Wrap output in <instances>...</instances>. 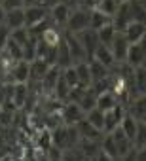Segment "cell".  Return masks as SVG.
<instances>
[{"instance_id": "603a6c76", "label": "cell", "mask_w": 146, "mask_h": 161, "mask_svg": "<svg viewBox=\"0 0 146 161\" xmlns=\"http://www.w3.org/2000/svg\"><path fill=\"white\" fill-rule=\"evenodd\" d=\"M137 127H138V121L131 116V114H123V118H121V121H120V129L123 131V135L133 142V138H135V133H137Z\"/></svg>"}, {"instance_id": "7402d4cb", "label": "cell", "mask_w": 146, "mask_h": 161, "mask_svg": "<svg viewBox=\"0 0 146 161\" xmlns=\"http://www.w3.org/2000/svg\"><path fill=\"white\" fill-rule=\"evenodd\" d=\"M27 99H29V86L27 84H14V95H12L14 106L17 110H21Z\"/></svg>"}, {"instance_id": "d590c367", "label": "cell", "mask_w": 146, "mask_h": 161, "mask_svg": "<svg viewBox=\"0 0 146 161\" xmlns=\"http://www.w3.org/2000/svg\"><path fill=\"white\" fill-rule=\"evenodd\" d=\"M10 40H12V42H15L17 46H25V44L31 40V36H29L27 29H25V27H21V29L10 31Z\"/></svg>"}, {"instance_id": "f6af8a7d", "label": "cell", "mask_w": 146, "mask_h": 161, "mask_svg": "<svg viewBox=\"0 0 146 161\" xmlns=\"http://www.w3.org/2000/svg\"><path fill=\"white\" fill-rule=\"evenodd\" d=\"M4 19H6V10H4L2 6H0V25L4 23Z\"/></svg>"}, {"instance_id": "ee69618b", "label": "cell", "mask_w": 146, "mask_h": 161, "mask_svg": "<svg viewBox=\"0 0 146 161\" xmlns=\"http://www.w3.org/2000/svg\"><path fill=\"white\" fill-rule=\"evenodd\" d=\"M0 161H17L12 153H6V155H2V157H0Z\"/></svg>"}, {"instance_id": "e575fe53", "label": "cell", "mask_w": 146, "mask_h": 161, "mask_svg": "<svg viewBox=\"0 0 146 161\" xmlns=\"http://www.w3.org/2000/svg\"><path fill=\"white\" fill-rule=\"evenodd\" d=\"M61 76H63V80L66 82L68 87H76V86H80L78 76H76V70H74V64L68 66V68H63V70H61Z\"/></svg>"}, {"instance_id": "cb8c5ba5", "label": "cell", "mask_w": 146, "mask_h": 161, "mask_svg": "<svg viewBox=\"0 0 146 161\" xmlns=\"http://www.w3.org/2000/svg\"><path fill=\"white\" fill-rule=\"evenodd\" d=\"M99 146H101V152H103L104 155H108V157H112V159H118V157H120V155H118L116 142H114V138H112L110 133L103 135V138L99 140Z\"/></svg>"}, {"instance_id": "277c9868", "label": "cell", "mask_w": 146, "mask_h": 161, "mask_svg": "<svg viewBox=\"0 0 146 161\" xmlns=\"http://www.w3.org/2000/svg\"><path fill=\"white\" fill-rule=\"evenodd\" d=\"M86 116V112L76 104V103H63L61 106V119L65 125H76L78 121H82Z\"/></svg>"}, {"instance_id": "5b68a950", "label": "cell", "mask_w": 146, "mask_h": 161, "mask_svg": "<svg viewBox=\"0 0 146 161\" xmlns=\"http://www.w3.org/2000/svg\"><path fill=\"white\" fill-rule=\"evenodd\" d=\"M76 38H78V42L82 44V47H84V51H86L87 59H91V57H93V53H95V49H97V46H99L97 32H95V31H91V29H86V31L78 32V34H76Z\"/></svg>"}, {"instance_id": "ffe728a7", "label": "cell", "mask_w": 146, "mask_h": 161, "mask_svg": "<svg viewBox=\"0 0 146 161\" xmlns=\"http://www.w3.org/2000/svg\"><path fill=\"white\" fill-rule=\"evenodd\" d=\"M74 63H72V57H70V51H68V47H66V44H65V40H61L59 42V46H57V59H55V66L57 68H68V66H72Z\"/></svg>"}, {"instance_id": "e0dca14e", "label": "cell", "mask_w": 146, "mask_h": 161, "mask_svg": "<svg viewBox=\"0 0 146 161\" xmlns=\"http://www.w3.org/2000/svg\"><path fill=\"white\" fill-rule=\"evenodd\" d=\"M4 25H6L10 31H15V29L25 27V12H23V8H21V10H10V12H6Z\"/></svg>"}, {"instance_id": "ab89813d", "label": "cell", "mask_w": 146, "mask_h": 161, "mask_svg": "<svg viewBox=\"0 0 146 161\" xmlns=\"http://www.w3.org/2000/svg\"><path fill=\"white\" fill-rule=\"evenodd\" d=\"M99 2H101V0H82V6L87 8V10H95L99 6Z\"/></svg>"}, {"instance_id": "7c38bea8", "label": "cell", "mask_w": 146, "mask_h": 161, "mask_svg": "<svg viewBox=\"0 0 146 161\" xmlns=\"http://www.w3.org/2000/svg\"><path fill=\"white\" fill-rule=\"evenodd\" d=\"M125 112L127 114H131L137 121H144V118H146V108H144V95H137V97H133L129 103H127V106H125Z\"/></svg>"}, {"instance_id": "9c48e42d", "label": "cell", "mask_w": 146, "mask_h": 161, "mask_svg": "<svg viewBox=\"0 0 146 161\" xmlns=\"http://www.w3.org/2000/svg\"><path fill=\"white\" fill-rule=\"evenodd\" d=\"M70 10H72V8H70L68 4L59 2L57 6H53V8L48 12V15H49L51 23L63 31V29H65V23H66V19H68V15H70Z\"/></svg>"}, {"instance_id": "ba28073f", "label": "cell", "mask_w": 146, "mask_h": 161, "mask_svg": "<svg viewBox=\"0 0 146 161\" xmlns=\"http://www.w3.org/2000/svg\"><path fill=\"white\" fill-rule=\"evenodd\" d=\"M123 114H125V108L121 104H116L114 108L104 112V129H103V133L106 135V133H112L116 127H120V121H121Z\"/></svg>"}, {"instance_id": "ac0fdd59", "label": "cell", "mask_w": 146, "mask_h": 161, "mask_svg": "<svg viewBox=\"0 0 146 161\" xmlns=\"http://www.w3.org/2000/svg\"><path fill=\"white\" fill-rule=\"evenodd\" d=\"M91 59H95V61H99L103 66H106V68H114V64H116V61H114V55H112V51L106 47V46H97V49H95V53H93V57Z\"/></svg>"}, {"instance_id": "4dcf8cb0", "label": "cell", "mask_w": 146, "mask_h": 161, "mask_svg": "<svg viewBox=\"0 0 146 161\" xmlns=\"http://www.w3.org/2000/svg\"><path fill=\"white\" fill-rule=\"evenodd\" d=\"M89 89H91V93H93L95 97H99V95L110 91V89H112V76H106V78L99 80V82H93V84L89 86Z\"/></svg>"}, {"instance_id": "836d02e7", "label": "cell", "mask_w": 146, "mask_h": 161, "mask_svg": "<svg viewBox=\"0 0 146 161\" xmlns=\"http://www.w3.org/2000/svg\"><path fill=\"white\" fill-rule=\"evenodd\" d=\"M118 2H116V0H101V2H99V6L95 8V10H99L101 14H104L106 17H114V14L118 12Z\"/></svg>"}, {"instance_id": "f546056e", "label": "cell", "mask_w": 146, "mask_h": 161, "mask_svg": "<svg viewBox=\"0 0 146 161\" xmlns=\"http://www.w3.org/2000/svg\"><path fill=\"white\" fill-rule=\"evenodd\" d=\"M68 91H70V87L66 86V82L63 80V76H59L57 84H55V87H53V91H51V97H53V99H57V101H61V103H66Z\"/></svg>"}, {"instance_id": "8fae6325", "label": "cell", "mask_w": 146, "mask_h": 161, "mask_svg": "<svg viewBox=\"0 0 146 161\" xmlns=\"http://www.w3.org/2000/svg\"><path fill=\"white\" fill-rule=\"evenodd\" d=\"M23 12H25V29H29L48 17V10L44 6H25Z\"/></svg>"}, {"instance_id": "83f0119b", "label": "cell", "mask_w": 146, "mask_h": 161, "mask_svg": "<svg viewBox=\"0 0 146 161\" xmlns=\"http://www.w3.org/2000/svg\"><path fill=\"white\" fill-rule=\"evenodd\" d=\"M74 70H76V76H78L80 86L89 87V86H91V76H89V66H87V61L76 63V64H74Z\"/></svg>"}, {"instance_id": "d4e9b609", "label": "cell", "mask_w": 146, "mask_h": 161, "mask_svg": "<svg viewBox=\"0 0 146 161\" xmlns=\"http://www.w3.org/2000/svg\"><path fill=\"white\" fill-rule=\"evenodd\" d=\"M108 23H112V19L110 17H106L104 14H101L99 10H89V29L91 31H99V29H103L104 25H108Z\"/></svg>"}, {"instance_id": "9a60e30c", "label": "cell", "mask_w": 146, "mask_h": 161, "mask_svg": "<svg viewBox=\"0 0 146 161\" xmlns=\"http://www.w3.org/2000/svg\"><path fill=\"white\" fill-rule=\"evenodd\" d=\"M49 64L42 59H34L29 63V82H40L44 78V74L48 72Z\"/></svg>"}, {"instance_id": "6da1fadb", "label": "cell", "mask_w": 146, "mask_h": 161, "mask_svg": "<svg viewBox=\"0 0 146 161\" xmlns=\"http://www.w3.org/2000/svg\"><path fill=\"white\" fill-rule=\"evenodd\" d=\"M86 29H89V10L84 8V6L72 8L63 31L72 32V34H78V32H82V31H86Z\"/></svg>"}, {"instance_id": "4fadbf2b", "label": "cell", "mask_w": 146, "mask_h": 161, "mask_svg": "<svg viewBox=\"0 0 146 161\" xmlns=\"http://www.w3.org/2000/svg\"><path fill=\"white\" fill-rule=\"evenodd\" d=\"M59 76H61V68H57V66H49V68H48V72H46L44 78L40 80V86H42L44 95H51V91H53V87H55V84H57Z\"/></svg>"}, {"instance_id": "c3c4849f", "label": "cell", "mask_w": 146, "mask_h": 161, "mask_svg": "<svg viewBox=\"0 0 146 161\" xmlns=\"http://www.w3.org/2000/svg\"><path fill=\"white\" fill-rule=\"evenodd\" d=\"M86 161H89V159H86Z\"/></svg>"}, {"instance_id": "484cf974", "label": "cell", "mask_w": 146, "mask_h": 161, "mask_svg": "<svg viewBox=\"0 0 146 161\" xmlns=\"http://www.w3.org/2000/svg\"><path fill=\"white\" fill-rule=\"evenodd\" d=\"M116 104H120L118 99H116V95H114L112 91H106V93H103V95L97 97V104H95V108H99L101 112H108V110L114 108Z\"/></svg>"}, {"instance_id": "52a82bcc", "label": "cell", "mask_w": 146, "mask_h": 161, "mask_svg": "<svg viewBox=\"0 0 146 161\" xmlns=\"http://www.w3.org/2000/svg\"><path fill=\"white\" fill-rule=\"evenodd\" d=\"M144 57H146V51H144V40L140 42H135L129 46L127 49V57H125V63L129 66H144Z\"/></svg>"}, {"instance_id": "d6a6232c", "label": "cell", "mask_w": 146, "mask_h": 161, "mask_svg": "<svg viewBox=\"0 0 146 161\" xmlns=\"http://www.w3.org/2000/svg\"><path fill=\"white\" fill-rule=\"evenodd\" d=\"M144 144H146V125L144 121H138V127L133 138V150H144Z\"/></svg>"}, {"instance_id": "8d00e7d4", "label": "cell", "mask_w": 146, "mask_h": 161, "mask_svg": "<svg viewBox=\"0 0 146 161\" xmlns=\"http://www.w3.org/2000/svg\"><path fill=\"white\" fill-rule=\"evenodd\" d=\"M4 53H6L12 61H21V59H23L21 46H17V44L12 42V40H8V44H6V47H4Z\"/></svg>"}, {"instance_id": "60d3db41", "label": "cell", "mask_w": 146, "mask_h": 161, "mask_svg": "<svg viewBox=\"0 0 146 161\" xmlns=\"http://www.w3.org/2000/svg\"><path fill=\"white\" fill-rule=\"evenodd\" d=\"M135 155H137V150H129L125 155L118 157V161H135Z\"/></svg>"}, {"instance_id": "d6986e66", "label": "cell", "mask_w": 146, "mask_h": 161, "mask_svg": "<svg viewBox=\"0 0 146 161\" xmlns=\"http://www.w3.org/2000/svg\"><path fill=\"white\" fill-rule=\"evenodd\" d=\"M76 129H78L80 138H87V140H101V138H103V135H104V133L97 131L93 125H89L86 119L78 121V123H76Z\"/></svg>"}, {"instance_id": "7dc6e473", "label": "cell", "mask_w": 146, "mask_h": 161, "mask_svg": "<svg viewBox=\"0 0 146 161\" xmlns=\"http://www.w3.org/2000/svg\"><path fill=\"white\" fill-rule=\"evenodd\" d=\"M118 4H125V2H129V0H116Z\"/></svg>"}, {"instance_id": "8992f818", "label": "cell", "mask_w": 146, "mask_h": 161, "mask_svg": "<svg viewBox=\"0 0 146 161\" xmlns=\"http://www.w3.org/2000/svg\"><path fill=\"white\" fill-rule=\"evenodd\" d=\"M129 46H131V44L125 40V36H123L121 32H116L112 44L108 46V49L112 51L116 63H125V57H127V49H129Z\"/></svg>"}, {"instance_id": "2e32d148", "label": "cell", "mask_w": 146, "mask_h": 161, "mask_svg": "<svg viewBox=\"0 0 146 161\" xmlns=\"http://www.w3.org/2000/svg\"><path fill=\"white\" fill-rule=\"evenodd\" d=\"M110 135H112V138H114V142H116V148H118V155H120V157L125 155L129 150H133V142L123 135V131H121L120 127H116Z\"/></svg>"}, {"instance_id": "7bdbcfd3", "label": "cell", "mask_w": 146, "mask_h": 161, "mask_svg": "<svg viewBox=\"0 0 146 161\" xmlns=\"http://www.w3.org/2000/svg\"><path fill=\"white\" fill-rule=\"evenodd\" d=\"M91 161H118V159H112V157H108V155H104L103 152H99V155H97V157H93Z\"/></svg>"}, {"instance_id": "bcb514c9", "label": "cell", "mask_w": 146, "mask_h": 161, "mask_svg": "<svg viewBox=\"0 0 146 161\" xmlns=\"http://www.w3.org/2000/svg\"><path fill=\"white\" fill-rule=\"evenodd\" d=\"M2 78H4V68H2V64H0V82H2Z\"/></svg>"}, {"instance_id": "30bf717a", "label": "cell", "mask_w": 146, "mask_h": 161, "mask_svg": "<svg viewBox=\"0 0 146 161\" xmlns=\"http://www.w3.org/2000/svg\"><path fill=\"white\" fill-rule=\"evenodd\" d=\"M121 34L125 36V40H127L129 44H135V42L144 40V36H146V27H144L142 21H131V23L123 29Z\"/></svg>"}, {"instance_id": "1f68e13d", "label": "cell", "mask_w": 146, "mask_h": 161, "mask_svg": "<svg viewBox=\"0 0 146 161\" xmlns=\"http://www.w3.org/2000/svg\"><path fill=\"white\" fill-rule=\"evenodd\" d=\"M76 104H78V106H80L84 112H89V110H93V108H95V104H97V97H95V95L91 93V89L87 87Z\"/></svg>"}, {"instance_id": "f1b7e54d", "label": "cell", "mask_w": 146, "mask_h": 161, "mask_svg": "<svg viewBox=\"0 0 146 161\" xmlns=\"http://www.w3.org/2000/svg\"><path fill=\"white\" fill-rule=\"evenodd\" d=\"M116 29H114V25L112 23H108V25H104L103 29H99L97 31V38H99V44L101 46H110L112 44V40H114V36H116Z\"/></svg>"}, {"instance_id": "b9f144b4", "label": "cell", "mask_w": 146, "mask_h": 161, "mask_svg": "<svg viewBox=\"0 0 146 161\" xmlns=\"http://www.w3.org/2000/svg\"><path fill=\"white\" fill-rule=\"evenodd\" d=\"M59 2H63V0H42V6H44L48 12H49V10H51L53 6H57Z\"/></svg>"}, {"instance_id": "f35d334b", "label": "cell", "mask_w": 146, "mask_h": 161, "mask_svg": "<svg viewBox=\"0 0 146 161\" xmlns=\"http://www.w3.org/2000/svg\"><path fill=\"white\" fill-rule=\"evenodd\" d=\"M8 40H10V29L2 23V25H0V51H4Z\"/></svg>"}, {"instance_id": "3957f363", "label": "cell", "mask_w": 146, "mask_h": 161, "mask_svg": "<svg viewBox=\"0 0 146 161\" xmlns=\"http://www.w3.org/2000/svg\"><path fill=\"white\" fill-rule=\"evenodd\" d=\"M63 40H65V44H66V47H68V51H70V57H72V63H74V64H76V63H82V61H87V55H86L82 44L78 42L76 34L63 31Z\"/></svg>"}, {"instance_id": "44dd1931", "label": "cell", "mask_w": 146, "mask_h": 161, "mask_svg": "<svg viewBox=\"0 0 146 161\" xmlns=\"http://www.w3.org/2000/svg\"><path fill=\"white\" fill-rule=\"evenodd\" d=\"M87 66H89L91 84H93V82H99V80H103V78H106V76H110V68L103 66V64H101L99 61H95V59H87Z\"/></svg>"}, {"instance_id": "4316f807", "label": "cell", "mask_w": 146, "mask_h": 161, "mask_svg": "<svg viewBox=\"0 0 146 161\" xmlns=\"http://www.w3.org/2000/svg\"><path fill=\"white\" fill-rule=\"evenodd\" d=\"M84 119H86L89 125H93L97 131H101V133H103V129H104V112H101L99 108H93V110L86 112Z\"/></svg>"}, {"instance_id": "74e56055", "label": "cell", "mask_w": 146, "mask_h": 161, "mask_svg": "<svg viewBox=\"0 0 146 161\" xmlns=\"http://www.w3.org/2000/svg\"><path fill=\"white\" fill-rule=\"evenodd\" d=\"M0 6H2L6 12H10V10H21V8H25V0H2Z\"/></svg>"}, {"instance_id": "5bb4252c", "label": "cell", "mask_w": 146, "mask_h": 161, "mask_svg": "<svg viewBox=\"0 0 146 161\" xmlns=\"http://www.w3.org/2000/svg\"><path fill=\"white\" fill-rule=\"evenodd\" d=\"M76 148L80 150V153L86 157V159H93L99 155L101 152V146H99V140H87V138H80V142L76 144Z\"/></svg>"}, {"instance_id": "7a4b0ae2", "label": "cell", "mask_w": 146, "mask_h": 161, "mask_svg": "<svg viewBox=\"0 0 146 161\" xmlns=\"http://www.w3.org/2000/svg\"><path fill=\"white\" fill-rule=\"evenodd\" d=\"M2 82H12V84H27L29 82V63L27 61H14L8 74L4 76Z\"/></svg>"}, {"instance_id": "681fc988", "label": "cell", "mask_w": 146, "mask_h": 161, "mask_svg": "<svg viewBox=\"0 0 146 161\" xmlns=\"http://www.w3.org/2000/svg\"><path fill=\"white\" fill-rule=\"evenodd\" d=\"M0 2H2V0H0Z\"/></svg>"}]
</instances>
